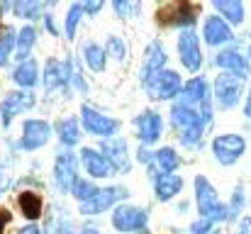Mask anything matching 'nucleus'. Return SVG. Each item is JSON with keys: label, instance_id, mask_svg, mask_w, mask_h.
I'll use <instances>...</instances> for the list:
<instances>
[{"label": "nucleus", "instance_id": "1", "mask_svg": "<svg viewBox=\"0 0 251 234\" xmlns=\"http://www.w3.org/2000/svg\"><path fill=\"white\" fill-rule=\"evenodd\" d=\"M171 120L180 134L178 139L185 147H198L205 130L212 122V107H200V105H193V103H185L178 98L171 107Z\"/></svg>", "mask_w": 251, "mask_h": 234}, {"label": "nucleus", "instance_id": "2", "mask_svg": "<svg viewBox=\"0 0 251 234\" xmlns=\"http://www.w3.org/2000/svg\"><path fill=\"white\" fill-rule=\"evenodd\" d=\"M195 200H198V210L205 220L210 222H220V220H229V210L220 203L217 190L212 188V183L205 176L195 178Z\"/></svg>", "mask_w": 251, "mask_h": 234}, {"label": "nucleus", "instance_id": "3", "mask_svg": "<svg viewBox=\"0 0 251 234\" xmlns=\"http://www.w3.org/2000/svg\"><path fill=\"white\" fill-rule=\"evenodd\" d=\"M198 12H200L198 5L185 2V0H176V2L159 7L156 20H159V25H166V27H193L198 20Z\"/></svg>", "mask_w": 251, "mask_h": 234}, {"label": "nucleus", "instance_id": "4", "mask_svg": "<svg viewBox=\"0 0 251 234\" xmlns=\"http://www.w3.org/2000/svg\"><path fill=\"white\" fill-rule=\"evenodd\" d=\"M212 152H215V158H217L222 166H232V163H237V161L242 158V154L247 152V142H244V137H239V134H222V137H215Z\"/></svg>", "mask_w": 251, "mask_h": 234}, {"label": "nucleus", "instance_id": "5", "mask_svg": "<svg viewBox=\"0 0 251 234\" xmlns=\"http://www.w3.org/2000/svg\"><path fill=\"white\" fill-rule=\"evenodd\" d=\"M242 90H244V80L239 76H232V74H222L215 80V98H217V105L222 110H229L239 103L242 98Z\"/></svg>", "mask_w": 251, "mask_h": 234}, {"label": "nucleus", "instance_id": "6", "mask_svg": "<svg viewBox=\"0 0 251 234\" xmlns=\"http://www.w3.org/2000/svg\"><path fill=\"white\" fill-rule=\"evenodd\" d=\"M147 210L142 208H132V205H120L115 208V215H112V227L117 232H139L147 227Z\"/></svg>", "mask_w": 251, "mask_h": 234}, {"label": "nucleus", "instance_id": "7", "mask_svg": "<svg viewBox=\"0 0 251 234\" xmlns=\"http://www.w3.org/2000/svg\"><path fill=\"white\" fill-rule=\"evenodd\" d=\"M178 56H180V64L188 71H200V66H202V52H200L198 34L193 29H185L180 34V39H178Z\"/></svg>", "mask_w": 251, "mask_h": 234}, {"label": "nucleus", "instance_id": "8", "mask_svg": "<svg viewBox=\"0 0 251 234\" xmlns=\"http://www.w3.org/2000/svg\"><path fill=\"white\" fill-rule=\"evenodd\" d=\"M127 198V188H120V185H110V188H102L98 190L88 203H81V212L83 215H98L107 208H112L115 203L125 200Z\"/></svg>", "mask_w": 251, "mask_h": 234}, {"label": "nucleus", "instance_id": "9", "mask_svg": "<svg viewBox=\"0 0 251 234\" xmlns=\"http://www.w3.org/2000/svg\"><path fill=\"white\" fill-rule=\"evenodd\" d=\"M81 117H83V127L95 137H112L117 132V127H120L112 117H105L102 112L93 110L90 105L81 107Z\"/></svg>", "mask_w": 251, "mask_h": 234}, {"label": "nucleus", "instance_id": "10", "mask_svg": "<svg viewBox=\"0 0 251 234\" xmlns=\"http://www.w3.org/2000/svg\"><path fill=\"white\" fill-rule=\"evenodd\" d=\"M49 134H51V127L44 122V120H27L25 127H22V139H20V147L32 152V149H39L49 142Z\"/></svg>", "mask_w": 251, "mask_h": 234}, {"label": "nucleus", "instance_id": "11", "mask_svg": "<svg viewBox=\"0 0 251 234\" xmlns=\"http://www.w3.org/2000/svg\"><path fill=\"white\" fill-rule=\"evenodd\" d=\"M54 176H56V185L61 190H74L76 183H78V163H76V156L64 152L56 158V166H54Z\"/></svg>", "mask_w": 251, "mask_h": 234}, {"label": "nucleus", "instance_id": "12", "mask_svg": "<svg viewBox=\"0 0 251 234\" xmlns=\"http://www.w3.org/2000/svg\"><path fill=\"white\" fill-rule=\"evenodd\" d=\"M134 127H137V134H139L142 144H154V142L161 137L164 122H161V115H159V112L144 110V112L134 120Z\"/></svg>", "mask_w": 251, "mask_h": 234}, {"label": "nucleus", "instance_id": "13", "mask_svg": "<svg viewBox=\"0 0 251 234\" xmlns=\"http://www.w3.org/2000/svg\"><path fill=\"white\" fill-rule=\"evenodd\" d=\"M147 90H149V95H151L154 100H171V98L180 95L183 83H180V76H178L176 71H168L166 69V71L156 78Z\"/></svg>", "mask_w": 251, "mask_h": 234}, {"label": "nucleus", "instance_id": "14", "mask_svg": "<svg viewBox=\"0 0 251 234\" xmlns=\"http://www.w3.org/2000/svg\"><path fill=\"white\" fill-rule=\"evenodd\" d=\"M34 105V95L32 93H25V90H17V93H10L5 100H2V105H0V115H2V125L7 127L10 125V120L15 117V115H20V112H25V110H29Z\"/></svg>", "mask_w": 251, "mask_h": 234}, {"label": "nucleus", "instance_id": "15", "mask_svg": "<svg viewBox=\"0 0 251 234\" xmlns=\"http://www.w3.org/2000/svg\"><path fill=\"white\" fill-rule=\"evenodd\" d=\"M164 64H166V52H164L159 44H151V47H149V52H147L144 69H142V83H144V88H149L156 78L166 71V69H164Z\"/></svg>", "mask_w": 251, "mask_h": 234}, {"label": "nucleus", "instance_id": "16", "mask_svg": "<svg viewBox=\"0 0 251 234\" xmlns=\"http://www.w3.org/2000/svg\"><path fill=\"white\" fill-rule=\"evenodd\" d=\"M202 34H205V42H207L210 47L229 44V42L234 39V34H232L229 25H227L222 17H217V15H212V17H207V20H205V29H202Z\"/></svg>", "mask_w": 251, "mask_h": 234}, {"label": "nucleus", "instance_id": "17", "mask_svg": "<svg viewBox=\"0 0 251 234\" xmlns=\"http://www.w3.org/2000/svg\"><path fill=\"white\" fill-rule=\"evenodd\" d=\"M81 161H83V168L88 171V176H93V178H107V176L115 173L112 163L102 156V152L83 149V152H81Z\"/></svg>", "mask_w": 251, "mask_h": 234}, {"label": "nucleus", "instance_id": "18", "mask_svg": "<svg viewBox=\"0 0 251 234\" xmlns=\"http://www.w3.org/2000/svg\"><path fill=\"white\" fill-rule=\"evenodd\" d=\"M100 149H102V156L112 163V168L115 171H129V158H127V144H125V139H105L102 144H100Z\"/></svg>", "mask_w": 251, "mask_h": 234}, {"label": "nucleus", "instance_id": "19", "mask_svg": "<svg viewBox=\"0 0 251 234\" xmlns=\"http://www.w3.org/2000/svg\"><path fill=\"white\" fill-rule=\"evenodd\" d=\"M180 100L185 103H193V105H200V107H212L210 105V88L205 83V78H193L183 85L180 90Z\"/></svg>", "mask_w": 251, "mask_h": 234}, {"label": "nucleus", "instance_id": "20", "mask_svg": "<svg viewBox=\"0 0 251 234\" xmlns=\"http://www.w3.org/2000/svg\"><path fill=\"white\" fill-rule=\"evenodd\" d=\"M215 64H217V69H225L232 76H239L242 80L249 76V61L239 52H220L217 59H215Z\"/></svg>", "mask_w": 251, "mask_h": 234}, {"label": "nucleus", "instance_id": "21", "mask_svg": "<svg viewBox=\"0 0 251 234\" xmlns=\"http://www.w3.org/2000/svg\"><path fill=\"white\" fill-rule=\"evenodd\" d=\"M183 188V178L180 176H173V173H159L154 176V190H156V198L159 200H171L173 195H178Z\"/></svg>", "mask_w": 251, "mask_h": 234}, {"label": "nucleus", "instance_id": "22", "mask_svg": "<svg viewBox=\"0 0 251 234\" xmlns=\"http://www.w3.org/2000/svg\"><path fill=\"white\" fill-rule=\"evenodd\" d=\"M215 10L222 15L225 22H232V25L244 22V5L239 0H215Z\"/></svg>", "mask_w": 251, "mask_h": 234}, {"label": "nucleus", "instance_id": "23", "mask_svg": "<svg viewBox=\"0 0 251 234\" xmlns=\"http://www.w3.org/2000/svg\"><path fill=\"white\" fill-rule=\"evenodd\" d=\"M15 80L22 85V88H32L34 83H37V78H39V71H37V61H32V59H25V61H20V66L15 69Z\"/></svg>", "mask_w": 251, "mask_h": 234}, {"label": "nucleus", "instance_id": "24", "mask_svg": "<svg viewBox=\"0 0 251 234\" xmlns=\"http://www.w3.org/2000/svg\"><path fill=\"white\" fill-rule=\"evenodd\" d=\"M59 83H69V64H59V61H49L44 69V85L54 88Z\"/></svg>", "mask_w": 251, "mask_h": 234}, {"label": "nucleus", "instance_id": "25", "mask_svg": "<svg viewBox=\"0 0 251 234\" xmlns=\"http://www.w3.org/2000/svg\"><path fill=\"white\" fill-rule=\"evenodd\" d=\"M154 163H156L159 173H173L178 168V154L171 147H164L154 154Z\"/></svg>", "mask_w": 251, "mask_h": 234}, {"label": "nucleus", "instance_id": "26", "mask_svg": "<svg viewBox=\"0 0 251 234\" xmlns=\"http://www.w3.org/2000/svg\"><path fill=\"white\" fill-rule=\"evenodd\" d=\"M85 61H88V66L93 71H102L105 64H107V54H105V49L100 44L90 42V44H85Z\"/></svg>", "mask_w": 251, "mask_h": 234}, {"label": "nucleus", "instance_id": "27", "mask_svg": "<svg viewBox=\"0 0 251 234\" xmlns=\"http://www.w3.org/2000/svg\"><path fill=\"white\" fill-rule=\"evenodd\" d=\"M20 208L27 220H37L42 215V198L37 193H22L20 195Z\"/></svg>", "mask_w": 251, "mask_h": 234}, {"label": "nucleus", "instance_id": "28", "mask_svg": "<svg viewBox=\"0 0 251 234\" xmlns=\"http://www.w3.org/2000/svg\"><path fill=\"white\" fill-rule=\"evenodd\" d=\"M59 139L66 147H74L78 142V122L76 120H64L59 122Z\"/></svg>", "mask_w": 251, "mask_h": 234}, {"label": "nucleus", "instance_id": "29", "mask_svg": "<svg viewBox=\"0 0 251 234\" xmlns=\"http://www.w3.org/2000/svg\"><path fill=\"white\" fill-rule=\"evenodd\" d=\"M15 42H17V39H15V29H12V27H5V29L0 32V66L7 64Z\"/></svg>", "mask_w": 251, "mask_h": 234}, {"label": "nucleus", "instance_id": "30", "mask_svg": "<svg viewBox=\"0 0 251 234\" xmlns=\"http://www.w3.org/2000/svg\"><path fill=\"white\" fill-rule=\"evenodd\" d=\"M32 44H34V29H32V27H25V29L20 32V39H17V56H20L22 61L27 59Z\"/></svg>", "mask_w": 251, "mask_h": 234}, {"label": "nucleus", "instance_id": "31", "mask_svg": "<svg viewBox=\"0 0 251 234\" xmlns=\"http://www.w3.org/2000/svg\"><path fill=\"white\" fill-rule=\"evenodd\" d=\"M81 15H83V7H81V5H71L69 17H66V37H69V39L76 37V27H78V22H81Z\"/></svg>", "mask_w": 251, "mask_h": 234}, {"label": "nucleus", "instance_id": "32", "mask_svg": "<svg viewBox=\"0 0 251 234\" xmlns=\"http://www.w3.org/2000/svg\"><path fill=\"white\" fill-rule=\"evenodd\" d=\"M15 12L20 17H37L42 12V2H32V0H22V2H15Z\"/></svg>", "mask_w": 251, "mask_h": 234}, {"label": "nucleus", "instance_id": "33", "mask_svg": "<svg viewBox=\"0 0 251 234\" xmlns=\"http://www.w3.org/2000/svg\"><path fill=\"white\" fill-rule=\"evenodd\" d=\"M95 193H98V188H95L90 181H81V178H78V183H76V188H74V195H76L81 203H88Z\"/></svg>", "mask_w": 251, "mask_h": 234}, {"label": "nucleus", "instance_id": "34", "mask_svg": "<svg viewBox=\"0 0 251 234\" xmlns=\"http://www.w3.org/2000/svg\"><path fill=\"white\" fill-rule=\"evenodd\" d=\"M107 49L112 52V56H115L117 61H125L127 49H125V44L120 42V37H110V39H107Z\"/></svg>", "mask_w": 251, "mask_h": 234}, {"label": "nucleus", "instance_id": "35", "mask_svg": "<svg viewBox=\"0 0 251 234\" xmlns=\"http://www.w3.org/2000/svg\"><path fill=\"white\" fill-rule=\"evenodd\" d=\"M210 232H215V222H210L205 217H200V220H195L190 225V234H210Z\"/></svg>", "mask_w": 251, "mask_h": 234}, {"label": "nucleus", "instance_id": "36", "mask_svg": "<svg viewBox=\"0 0 251 234\" xmlns=\"http://www.w3.org/2000/svg\"><path fill=\"white\" fill-rule=\"evenodd\" d=\"M242 205H244V193H242V188H237L234 190V200H232V208H229V217H234L239 210H242Z\"/></svg>", "mask_w": 251, "mask_h": 234}, {"label": "nucleus", "instance_id": "37", "mask_svg": "<svg viewBox=\"0 0 251 234\" xmlns=\"http://www.w3.org/2000/svg\"><path fill=\"white\" fill-rule=\"evenodd\" d=\"M237 234H251V217H244L242 222H239V230Z\"/></svg>", "mask_w": 251, "mask_h": 234}, {"label": "nucleus", "instance_id": "38", "mask_svg": "<svg viewBox=\"0 0 251 234\" xmlns=\"http://www.w3.org/2000/svg\"><path fill=\"white\" fill-rule=\"evenodd\" d=\"M81 7H83V12H98L102 7V0H98V2H83Z\"/></svg>", "mask_w": 251, "mask_h": 234}, {"label": "nucleus", "instance_id": "39", "mask_svg": "<svg viewBox=\"0 0 251 234\" xmlns=\"http://www.w3.org/2000/svg\"><path fill=\"white\" fill-rule=\"evenodd\" d=\"M115 10H117V15H127V12H129V2H125V0H115Z\"/></svg>", "mask_w": 251, "mask_h": 234}, {"label": "nucleus", "instance_id": "40", "mask_svg": "<svg viewBox=\"0 0 251 234\" xmlns=\"http://www.w3.org/2000/svg\"><path fill=\"white\" fill-rule=\"evenodd\" d=\"M7 222H10V212H7V210H0V234H2Z\"/></svg>", "mask_w": 251, "mask_h": 234}, {"label": "nucleus", "instance_id": "41", "mask_svg": "<svg viewBox=\"0 0 251 234\" xmlns=\"http://www.w3.org/2000/svg\"><path fill=\"white\" fill-rule=\"evenodd\" d=\"M17 234H42V232H39V230H37L34 225H29V227H22V230H20Z\"/></svg>", "mask_w": 251, "mask_h": 234}, {"label": "nucleus", "instance_id": "42", "mask_svg": "<svg viewBox=\"0 0 251 234\" xmlns=\"http://www.w3.org/2000/svg\"><path fill=\"white\" fill-rule=\"evenodd\" d=\"M247 117H251V88H249V98H247V107H244Z\"/></svg>", "mask_w": 251, "mask_h": 234}, {"label": "nucleus", "instance_id": "43", "mask_svg": "<svg viewBox=\"0 0 251 234\" xmlns=\"http://www.w3.org/2000/svg\"><path fill=\"white\" fill-rule=\"evenodd\" d=\"M47 27H49V32H54V34H56V27H54V22H51V17H47Z\"/></svg>", "mask_w": 251, "mask_h": 234}, {"label": "nucleus", "instance_id": "44", "mask_svg": "<svg viewBox=\"0 0 251 234\" xmlns=\"http://www.w3.org/2000/svg\"><path fill=\"white\" fill-rule=\"evenodd\" d=\"M78 234H100V232H95V230H90V227H88V230H83V232H78Z\"/></svg>", "mask_w": 251, "mask_h": 234}, {"label": "nucleus", "instance_id": "45", "mask_svg": "<svg viewBox=\"0 0 251 234\" xmlns=\"http://www.w3.org/2000/svg\"><path fill=\"white\" fill-rule=\"evenodd\" d=\"M249 59H251V52H249Z\"/></svg>", "mask_w": 251, "mask_h": 234}]
</instances>
